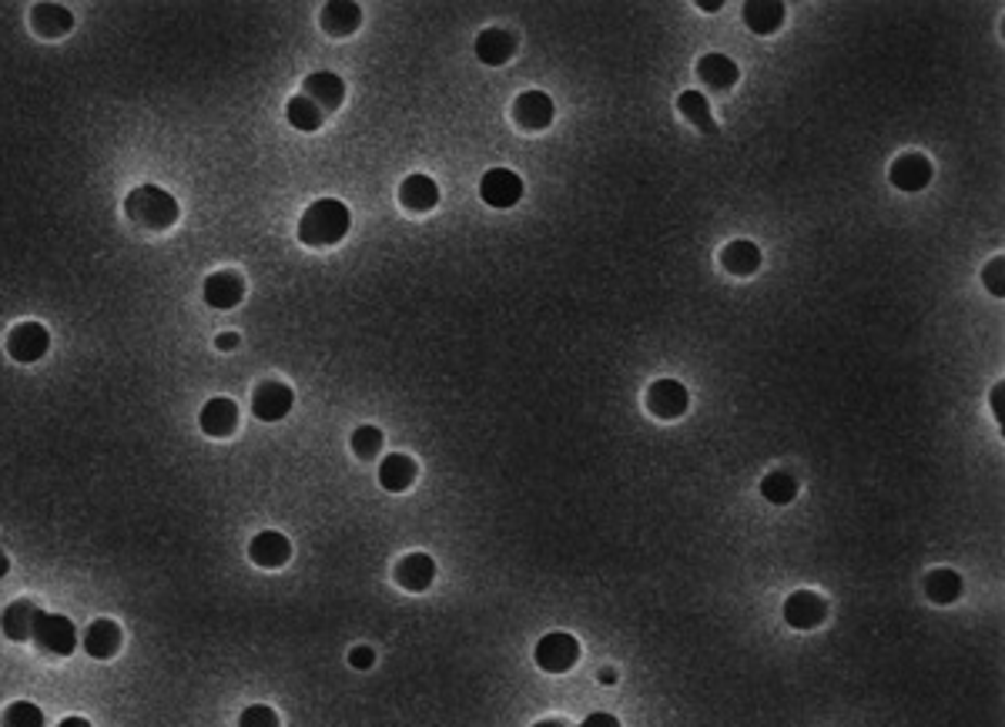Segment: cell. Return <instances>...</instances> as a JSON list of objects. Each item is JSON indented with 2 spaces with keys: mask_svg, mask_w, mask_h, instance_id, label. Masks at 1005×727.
<instances>
[{
  "mask_svg": "<svg viewBox=\"0 0 1005 727\" xmlns=\"http://www.w3.org/2000/svg\"><path fill=\"white\" fill-rule=\"evenodd\" d=\"M761 496H764L767 503H775V507H788V503H794V496H798V480L791 473H785V470L767 473L761 480Z\"/></svg>",
  "mask_w": 1005,
  "mask_h": 727,
  "instance_id": "cell-29",
  "label": "cell"
},
{
  "mask_svg": "<svg viewBox=\"0 0 1005 727\" xmlns=\"http://www.w3.org/2000/svg\"><path fill=\"white\" fill-rule=\"evenodd\" d=\"M399 202L409 212H433L440 205V188L430 175H409L399 188Z\"/></svg>",
  "mask_w": 1005,
  "mask_h": 727,
  "instance_id": "cell-22",
  "label": "cell"
},
{
  "mask_svg": "<svg viewBox=\"0 0 1005 727\" xmlns=\"http://www.w3.org/2000/svg\"><path fill=\"white\" fill-rule=\"evenodd\" d=\"M0 727H44V711L30 701H14L0 714Z\"/></svg>",
  "mask_w": 1005,
  "mask_h": 727,
  "instance_id": "cell-31",
  "label": "cell"
},
{
  "mask_svg": "<svg viewBox=\"0 0 1005 727\" xmlns=\"http://www.w3.org/2000/svg\"><path fill=\"white\" fill-rule=\"evenodd\" d=\"M202 295H205V302L212 305V309L228 313V309H236V305L245 298V279H242L239 272H231V269L212 272V276L205 279Z\"/></svg>",
  "mask_w": 1005,
  "mask_h": 727,
  "instance_id": "cell-11",
  "label": "cell"
},
{
  "mask_svg": "<svg viewBox=\"0 0 1005 727\" xmlns=\"http://www.w3.org/2000/svg\"><path fill=\"white\" fill-rule=\"evenodd\" d=\"M416 473H419L416 459L406 452H390V456H382V463H379V483L390 493H406L416 483Z\"/></svg>",
  "mask_w": 1005,
  "mask_h": 727,
  "instance_id": "cell-20",
  "label": "cell"
},
{
  "mask_svg": "<svg viewBox=\"0 0 1005 727\" xmlns=\"http://www.w3.org/2000/svg\"><path fill=\"white\" fill-rule=\"evenodd\" d=\"M349 225H353L349 205L339 202V199H319V202L308 205L298 218V242L308 245V248L339 245L345 235H349Z\"/></svg>",
  "mask_w": 1005,
  "mask_h": 727,
  "instance_id": "cell-1",
  "label": "cell"
},
{
  "mask_svg": "<svg viewBox=\"0 0 1005 727\" xmlns=\"http://www.w3.org/2000/svg\"><path fill=\"white\" fill-rule=\"evenodd\" d=\"M239 727H279V714L268 704H252V707L242 711Z\"/></svg>",
  "mask_w": 1005,
  "mask_h": 727,
  "instance_id": "cell-33",
  "label": "cell"
},
{
  "mask_svg": "<svg viewBox=\"0 0 1005 727\" xmlns=\"http://www.w3.org/2000/svg\"><path fill=\"white\" fill-rule=\"evenodd\" d=\"M292 406H295V393H292V386H285V382H279V379L262 382V386H255V393H252V412L262 419V423H279V419H285L292 412Z\"/></svg>",
  "mask_w": 1005,
  "mask_h": 727,
  "instance_id": "cell-6",
  "label": "cell"
},
{
  "mask_svg": "<svg viewBox=\"0 0 1005 727\" xmlns=\"http://www.w3.org/2000/svg\"><path fill=\"white\" fill-rule=\"evenodd\" d=\"M1002 269H1005V258L998 255V258H992V262L985 265V272H982L985 289H989L995 298H1002V295H1005V285H1002Z\"/></svg>",
  "mask_w": 1005,
  "mask_h": 727,
  "instance_id": "cell-34",
  "label": "cell"
},
{
  "mask_svg": "<svg viewBox=\"0 0 1005 727\" xmlns=\"http://www.w3.org/2000/svg\"><path fill=\"white\" fill-rule=\"evenodd\" d=\"M533 727H570L567 720H557V717H547V720H536Z\"/></svg>",
  "mask_w": 1005,
  "mask_h": 727,
  "instance_id": "cell-41",
  "label": "cell"
},
{
  "mask_svg": "<svg viewBox=\"0 0 1005 727\" xmlns=\"http://www.w3.org/2000/svg\"><path fill=\"white\" fill-rule=\"evenodd\" d=\"M37 647L44 650V654H54V658H71L77 650V627L61 617V614H41L34 624V637H30Z\"/></svg>",
  "mask_w": 1005,
  "mask_h": 727,
  "instance_id": "cell-3",
  "label": "cell"
},
{
  "mask_svg": "<svg viewBox=\"0 0 1005 727\" xmlns=\"http://www.w3.org/2000/svg\"><path fill=\"white\" fill-rule=\"evenodd\" d=\"M302 94L326 114V111H335L345 101V81L332 71H316L302 81Z\"/></svg>",
  "mask_w": 1005,
  "mask_h": 727,
  "instance_id": "cell-14",
  "label": "cell"
},
{
  "mask_svg": "<svg viewBox=\"0 0 1005 727\" xmlns=\"http://www.w3.org/2000/svg\"><path fill=\"white\" fill-rule=\"evenodd\" d=\"M199 426H202V433L212 436V439L231 436V433H236V426H239V406L231 403L228 396L208 399V403L202 406V412H199Z\"/></svg>",
  "mask_w": 1005,
  "mask_h": 727,
  "instance_id": "cell-13",
  "label": "cell"
},
{
  "mask_svg": "<svg viewBox=\"0 0 1005 727\" xmlns=\"http://www.w3.org/2000/svg\"><path fill=\"white\" fill-rule=\"evenodd\" d=\"M37 617H41V607H37L34 600H14L4 610V617H0V627H4V634L11 640H30Z\"/></svg>",
  "mask_w": 1005,
  "mask_h": 727,
  "instance_id": "cell-23",
  "label": "cell"
},
{
  "mask_svg": "<svg viewBox=\"0 0 1005 727\" xmlns=\"http://www.w3.org/2000/svg\"><path fill=\"white\" fill-rule=\"evenodd\" d=\"M690 406V396L684 390V382L677 379H657L647 390V409L657 419H680Z\"/></svg>",
  "mask_w": 1005,
  "mask_h": 727,
  "instance_id": "cell-9",
  "label": "cell"
},
{
  "mask_svg": "<svg viewBox=\"0 0 1005 727\" xmlns=\"http://www.w3.org/2000/svg\"><path fill=\"white\" fill-rule=\"evenodd\" d=\"M285 118H289V125L298 128V131H316V128H322L326 114H322L313 101H308L305 94H295V98L285 104Z\"/></svg>",
  "mask_w": 1005,
  "mask_h": 727,
  "instance_id": "cell-30",
  "label": "cell"
},
{
  "mask_svg": "<svg viewBox=\"0 0 1005 727\" xmlns=\"http://www.w3.org/2000/svg\"><path fill=\"white\" fill-rule=\"evenodd\" d=\"M58 727H94L91 720H85V717H64Z\"/></svg>",
  "mask_w": 1005,
  "mask_h": 727,
  "instance_id": "cell-39",
  "label": "cell"
},
{
  "mask_svg": "<svg viewBox=\"0 0 1005 727\" xmlns=\"http://www.w3.org/2000/svg\"><path fill=\"white\" fill-rule=\"evenodd\" d=\"M513 118L526 131H544L554 125V98L544 91H523L513 101Z\"/></svg>",
  "mask_w": 1005,
  "mask_h": 727,
  "instance_id": "cell-10",
  "label": "cell"
},
{
  "mask_svg": "<svg viewBox=\"0 0 1005 727\" xmlns=\"http://www.w3.org/2000/svg\"><path fill=\"white\" fill-rule=\"evenodd\" d=\"M698 8H701V11H708V14H714V11L721 8V0H698Z\"/></svg>",
  "mask_w": 1005,
  "mask_h": 727,
  "instance_id": "cell-42",
  "label": "cell"
},
{
  "mask_svg": "<svg viewBox=\"0 0 1005 727\" xmlns=\"http://www.w3.org/2000/svg\"><path fill=\"white\" fill-rule=\"evenodd\" d=\"M125 215L141 228H151V232H168L181 212H178V202H175L171 191H165L158 184H138L135 191H128Z\"/></svg>",
  "mask_w": 1005,
  "mask_h": 727,
  "instance_id": "cell-2",
  "label": "cell"
},
{
  "mask_svg": "<svg viewBox=\"0 0 1005 727\" xmlns=\"http://www.w3.org/2000/svg\"><path fill=\"white\" fill-rule=\"evenodd\" d=\"M576 661H580V643H576L573 634L554 630L547 637H539V643H536V664L544 667L547 674H567Z\"/></svg>",
  "mask_w": 1005,
  "mask_h": 727,
  "instance_id": "cell-4",
  "label": "cell"
},
{
  "mask_svg": "<svg viewBox=\"0 0 1005 727\" xmlns=\"http://www.w3.org/2000/svg\"><path fill=\"white\" fill-rule=\"evenodd\" d=\"M8 570H11V560H8V553H4V550H0V581L8 577Z\"/></svg>",
  "mask_w": 1005,
  "mask_h": 727,
  "instance_id": "cell-43",
  "label": "cell"
},
{
  "mask_svg": "<svg viewBox=\"0 0 1005 727\" xmlns=\"http://www.w3.org/2000/svg\"><path fill=\"white\" fill-rule=\"evenodd\" d=\"M122 640H125V634L114 621H94V624H88V630L81 637L88 658H94V661H111L122 650Z\"/></svg>",
  "mask_w": 1005,
  "mask_h": 727,
  "instance_id": "cell-18",
  "label": "cell"
},
{
  "mask_svg": "<svg viewBox=\"0 0 1005 727\" xmlns=\"http://www.w3.org/2000/svg\"><path fill=\"white\" fill-rule=\"evenodd\" d=\"M480 199L489 208H513L523 199V178L510 168H489L480 181Z\"/></svg>",
  "mask_w": 1005,
  "mask_h": 727,
  "instance_id": "cell-7",
  "label": "cell"
},
{
  "mask_svg": "<svg viewBox=\"0 0 1005 727\" xmlns=\"http://www.w3.org/2000/svg\"><path fill=\"white\" fill-rule=\"evenodd\" d=\"M888 181H892L899 191H921L932 181V162L918 155V151H908V155L895 158V165L888 168Z\"/></svg>",
  "mask_w": 1005,
  "mask_h": 727,
  "instance_id": "cell-15",
  "label": "cell"
},
{
  "mask_svg": "<svg viewBox=\"0 0 1005 727\" xmlns=\"http://www.w3.org/2000/svg\"><path fill=\"white\" fill-rule=\"evenodd\" d=\"M600 684H603V687L616 684V671H613V667H603V671H600Z\"/></svg>",
  "mask_w": 1005,
  "mask_h": 727,
  "instance_id": "cell-40",
  "label": "cell"
},
{
  "mask_svg": "<svg viewBox=\"0 0 1005 727\" xmlns=\"http://www.w3.org/2000/svg\"><path fill=\"white\" fill-rule=\"evenodd\" d=\"M1002 396H1005V386H1002V382H998V386L992 390V399H989V403H992V412H995V419H1002Z\"/></svg>",
  "mask_w": 1005,
  "mask_h": 727,
  "instance_id": "cell-38",
  "label": "cell"
},
{
  "mask_svg": "<svg viewBox=\"0 0 1005 727\" xmlns=\"http://www.w3.org/2000/svg\"><path fill=\"white\" fill-rule=\"evenodd\" d=\"M828 617V600L815 590H798L785 600V621L794 630H815Z\"/></svg>",
  "mask_w": 1005,
  "mask_h": 727,
  "instance_id": "cell-8",
  "label": "cell"
},
{
  "mask_svg": "<svg viewBox=\"0 0 1005 727\" xmlns=\"http://www.w3.org/2000/svg\"><path fill=\"white\" fill-rule=\"evenodd\" d=\"M745 24L754 34H775L785 24V4L781 0H748L745 4Z\"/></svg>",
  "mask_w": 1005,
  "mask_h": 727,
  "instance_id": "cell-26",
  "label": "cell"
},
{
  "mask_svg": "<svg viewBox=\"0 0 1005 727\" xmlns=\"http://www.w3.org/2000/svg\"><path fill=\"white\" fill-rule=\"evenodd\" d=\"M677 111L684 114V118H687L694 128L704 131L708 138L717 135V122H714L711 104H708V98H704L701 91H684V94L677 98Z\"/></svg>",
  "mask_w": 1005,
  "mask_h": 727,
  "instance_id": "cell-27",
  "label": "cell"
},
{
  "mask_svg": "<svg viewBox=\"0 0 1005 727\" xmlns=\"http://www.w3.org/2000/svg\"><path fill=\"white\" fill-rule=\"evenodd\" d=\"M239 342H242V339H239L236 332H221V335L215 339V346L225 349V353H231V349H239Z\"/></svg>",
  "mask_w": 1005,
  "mask_h": 727,
  "instance_id": "cell-37",
  "label": "cell"
},
{
  "mask_svg": "<svg viewBox=\"0 0 1005 727\" xmlns=\"http://www.w3.org/2000/svg\"><path fill=\"white\" fill-rule=\"evenodd\" d=\"M353 452L359 456V459H376L379 452H382V443H385V436H382V430L379 426H359L356 433H353Z\"/></svg>",
  "mask_w": 1005,
  "mask_h": 727,
  "instance_id": "cell-32",
  "label": "cell"
},
{
  "mask_svg": "<svg viewBox=\"0 0 1005 727\" xmlns=\"http://www.w3.org/2000/svg\"><path fill=\"white\" fill-rule=\"evenodd\" d=\"M698 78H701V85L708 88V91H730L734 85H738V78H741V67L734 64L727 54H704L701 61H698Z\"/></svg>",
  "mask_w": 1005,
  "mask_h": 727,
  "instance_id": "cell-17",
  "label": "cell"
},
{
  "mask_svg": "<svg viewBox=\"0 0 1005 727\" xmlns=\"http://www.w3.org/2000/svg\"><path fill=\"white\" fill-rule=\"evenodd\" d=\"M349 667H356V671L376 667V647H366V643L353 647V650H349Z\"/></svg>",
  "mask_w": 1005,
  "mask_h": 727,
  "instance_id": "cell-35",
  "label": "cell"
},
{
  "mask_svg": "<svg viewBox=\"0 0 1005 727\" xmlns=\"http://www.w3.org/2000/svg\"><path fill=\"white\" fill-rule=\"evenodd\" d=\"M580 727H621V720H616L613 714H607V711H597V714L584 717V724H580Z\"/></svg>",
  "mask_w": 1005,
  "mask_h": 727,
  "instance_id": "cell-36",
  "label": "cell"
},
{
  "mask_svg": "<svg viewBox=\"0 0 1005 727\" xmlns=\"http://www.w3.org/2000/svg\"><path fill=\"white\" fill-rule=\"evenodd\" d=\"M721 265H724V269H727L730 276L748 279V276H754V272L761 269V248H758L754 242H748V239H738V242L724 245Z\"/></svg>",
  "mask_w": 1005,
  "mask_h": 727,
  "instance_id": "cell-24",
  "label": "cell"
},
{
  "mask_svg": "<svg viewBox=\"0 0 1005 727\" xmlns=\"http://www.w3.org/2000/svg\"><path fill=\"white\" fill-rule=\"evenodd\" d=\"M289 557H292V544L279 530H262L258 537L249 544V560L262 570H279V566L289 563Z\"/></svg>",
  "mask_w": 1005,
  "mask_h": 727,
  "instance_id": "cell-12",
  "label": "cell"
},
{
  "mask_svg": "<svg viewBox=\"0 0 1005 727\" xmlns=\"http://www.w3.org/2000/svg\"><path fill=\"white\" fill-rule=\"evenodd\" d=\"M322 30L332 37H349L359 30L362 24V8L353 4V0H332V4L322 8Z\"/></svg>",
  "mask_w": 1005,
  "mask_h": 727,
  "instance_id": "cell-21",
  "label": "cell"
},
{
  "mask_svg": "<svg viewBox=\"0 0 1005 727\" xmlns=\"http://www.w3.org/2000/svg\"><path fill=\"white\" fill-rule=\"evenodd\" d=\"M925 594H929L932 603L945 607V603H955L962 597V577L949 566H939L932 570L929 577H925Z\"/></svg>",
  "mask_w": 1005,
  "mask_h": 727,
  "instance_id": "cell-28",
  "label": "cell"
},
{
  "mask_svg": "<svg viewBox=\"0 0 1005 727\" xmlns=\"http://www.w3.org/2000/svg\"><path fill=\"white\" fill-rule=\"evenodd\" d=\"M517 54V37L502 27H489L476 37V58L486 64V67H499L507 64L510 58Z\"/></svg>",
  "mask_w": 1005,
  "mask_h": 727,
  "instance_id": "cell-19",
  "label": "cell"
},
{
  "mask_svg": "<svg viewBox=\"0 0 1005 727\" xmlns=\"http://www.w3.org/2000/svg\"><path fill=\"white\" fill-rule=\"evenodd\" d=\"M48 349H51V332L41 322H21L8 335V353H11L14 362L30 366L37 359H44Z\"/></svg>",
  "mask_w": 1005,
  "mask_h": 727,
  "instance_id": "cell-5",
  "label": "cell"
},
{
  "mask_svg": "<svg viewBox=\"0 0 1005 727\" xmlns=\"http://www.w3.org/2000/svg\"><path fill=\"white\" fill-rule=\"evenodd\" d=\"M30 27L41 34V37H64V34H71V27H74V14L64 8V4H37L34 11H30Z\"/></svg>",
  "mask_w": 1005,
  "mask_h": 727,
  "instance_id": "cell-25",
  "label": "cell"
},
{
  "mask_svg": "<svg viewBox=\"0 0 1005 727\" xmlns=\"http://www.w3.org/2000/svg\"><path fill=\"white\" fill-rule=\"evenodd\" d=\"M433 581H436V560L430 553H406L396 563V584L412 590V594L430 590Z\"/></svg>",
  "mask_w": 1005,
  "mask_h": 727,
  "instance_id": "cell-16",
  "label": "cell"
}]
</instances>
